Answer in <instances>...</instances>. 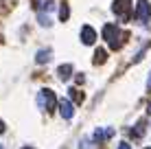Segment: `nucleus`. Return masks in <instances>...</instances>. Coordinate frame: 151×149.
<instances>
[{
    "mask_svg": "<svg viewBox=\"0 0 151 149\" xmlns=\"http://www.w3.org/2000/svg\"><path fill=\"white\" fill-rule=\"evenodd\" d=\"M136 18L140 20L142 24H147V20H149V15H151V4L147 2V0H140L138 2V7H136Z\"/></svg>",
    "mask_w": 151,
    "mask_h": 149,
    "instance_id": "obj_4",
    "label": "nucleus"
},
{
    "mask_svg": "<svg viewBox=\"0 0 151 149\" xmlns=\"http://www.w3.org/2000/svg\"><path fill=\"white\" fill-rule=\"evenodd\" d=\"M81 40H83V44H94V40H96V31L90 27V24H86V27H81Z\"/></svg>",
    "mask_w": 151,
    "mask_h": 149,
    "instance_id": "obj_5",
    "label": "nucleus"
},
{
    "mask_svg": "<svg viewBox=\"0 0 151 149\" xmlns=\"http://www.w3.org/2000/svg\"><path fill=\"white\" fill-rule=\"evenodd\" d=\"M50 55H53L50 50H40L37 57H35V61H37V64H44V61H48V59H50Z\"/></svg>",
    "mask_w": 151,
    "mask_h": 149,
    "instance_id": "obj_9",
    "label": "nucleus"
},
{
    "mask_svg": "<svg viewBox=\"0 0 151 149\" xmlns=\"http://www.w3.org/2000/svg\"><path fill=\"white\" fill-rule=\"evenodd\" d=\"M57 77H59V81H68L70 77H72V66L70 64L59 66V68H57Z\"/></svg>",
    "mask_w": 151,
    "mask_h": 149,
    "instance_id": "obj_8",
    "label": "nucleus"
},
{
    "mask_svg": "<svg viewBox=\"0 0 151 149\" xmlns=\"http://www.w3.org/2000/svg\"><path fill=\"white\" fill-rule=\"evenodd\" d=\"M79 149H99V145H96L94 140H90V138H86V140L79 145Z\"/></svg>",
    "mask_w": 151,
    "mask_h": 149,
    "instance_id": "obj_11",
    "label": "nucleus"
},
{
    "mask_svg": "<svg viewBox=\"0 0 151 149\" xmlns=\"http://www.w3.org/2000/svg\"><path fill=\"white\" fill-rule=\"evenodd\" d=\"M103 40H107V44H110L112 48H118V46H121L116 24H105V27H103Z\"/></svg>",
    "mask_w": 151,
    "mask_h": 149,
    "instance_id": "obj_3",
    "label": "nucleus"
},
{
    "mask_svg": "<svg viewBox=\"0 0 151 149\" xmlns=\"http://www.w3.org/2000/svg\"><path fill=\"white\" fill-rule=\"evenodd\" d=\"M2 132H4V125H2V121H0V134H2Z\"/></svg>",
    "mask_w": 151,
    "mask_h": 149,
    "instance_id": "obj_19",
    "label": "nucleus"
},
{
    "mask_svg": "<svg viewBox=\"0 0 151 149\" xmlns=\"http://www.w3.org/2000/svg\"><path fill=\"white\" fill-rule=\"evenodd\" d=\"M112 11L121 18V22H127V20L132 18V2H129V0H116Z\"/></svg>",
    "mask_w": 151,
    "mask_h": 149,
    "instance_id": "obj_2",
    "label": "nucleus"
},
{
    "mask_svg": "<svg viewBox=\"0 0 151 149\" xmlns=\"http://www.w3.org/2000/svg\"><path fill=\"white\" fill-rule=\"evenodd\" d=\"M40 7L46 9V11H50V9H53V0H40Z\"/></svg>",
    "mask_w": 151,
    "mask_h": 149,
    "instance_id": "obj_16",
    "label": "nucleus"
},
{
    "mask_svg": "<svg viewBox=\"0 0 151 149\" xmlns=\"http://www.w3.org/2000/svg\"><path fill=\"white\" fill-rule=\"evenodd\" d=\"M0 149H2V147H0Z\"/></svg>",
    "mask_w": 151,
    "mask_h": 149,
    "instance_id": "obj_21",
    "label": "nucleus"
},
{
    "mask_svg": "<svg viewBox=\"0 0 151 149\" xmlns=\"http://www.w3.org/2000/svg\"><path fill=\"white\" fill-rule=\"evenodd\" d=\"M22 149H31V147H22Z\"/></svg>",
    "mask_w": 151,
    "mask_h": 149,
    "instance_id": "obj_20",
    "label": "nucleus"
},
{
    "mask_svg": "<svg viewBox=\"0 0 151 149\" xmlns=\"http://www.w3.org/2000/svg\"><path fill=\"white\" fill-rule=\"evenodd\" d=\"M68 92H70V99H75L77 103H81V101H83V92H79L77 88H70Z\"/></svg>",
    "mask_w": 151,
    "mask_h": 149,
    "instance_id": "obj_10",
    "label": "nucleus"
},
{
    "mask_svg": "<svg viewBox=\"0 0 151 149\" xmlns=\"http://www.w3.org/2000/svg\"><path fill=\"white\" fill-rule=\"evenodd\" d=\"M118 149H132V147H129V143H121V145H118Z\"/></svg>",
    "mask_w": 151,
    "mask_h": 149,
    "instance_id": "obj_17",
    "label": "nucleus"
},
{
    "mask_svg": "<svg viewBox=\"0 0 151 149\" xmlns=\"http://www.w3.org/2000/svg\"><path fill=\"white\" fill-rule=\"evenodd\" d=\"M103 61H105V50L99 48L96 53H94V64H103Z\"/></svg>",
    "mask_w": 151,
    "mask_h": 149,
    "instance_id": "obj_12",
    "label": "nucleus"
},
{
    "mask_svg": "<svg viewBox=\"0 0 151 149\" xmlns=\"http://www.w3.org/2000/svg\"><path fill=\"white\" fill-rule=\"evenodd\" d=\"M68 15H70L68 4H61V9H59V18H61V20H68Z\"/></svg>",
    "mask_w": 151,
    "mask_h": 149,
    "instance_id": "obj_14",
    "label": "nucleus"
},
{
    "mask_svg": "<svg viewBox=\"0 0 151 149\" xmlns=\"http://www.w3.org/2000/svg\"><path fill=\"white\" fill-rule=\"evenodd\" d=\"M37 103H40V107H42V110H46V112L55 110V105H57L55 92H53V90H42L40 94H37Z\"/></svg>",
    "mask_w": 151,
    "mask_h": 149,
    "instance_id": "obj_1",
    "label": "nucleus"
},
{
    "mask_svg": "<svg viewBox=\"0 0 151 149\" xmlns=\"http://www.w3.org/2000/svg\"><path fill=\"white\" fill-rule=\"evenodd\" d=\"M40 24H42V27H50V24H53V22H50V18H48V15L40 13Z\"/></svg>",
    "mask_w": 151,
    "mask_h": 149,
    "instance_id": "obj_15",
    "label": "nucleus"
},
{
    "mask_svg": "<svg viewBox=\"0 0 151 149\" xmlns=\"http://www.w3.org/2000/svg\"><path fill=\"white\" fill-rule=\"evenodd\" d=\"M142 134H145V121H140L138 127H136V132H132V136H134V138H140Z\"/></svg>",
    "mask_w": 151,
    "mask_h": 149,
    "instance_id": "obj_13",
    "label": "nucleus"
},
{
    "mask_svg": "<svg viewBox=\"0 0 151 149\" xmlns=\"http://www.w3.org/2000/svg\"><path fill=\"white\" fill-rule=\"evenodd\" d=\"M59 114L64 116L66 121H68V119H72V114H75V110H72V103H70L68 99H64V101H61V103H59Z\"/></svg>",
    "mask_w": 151,
    "mask_h": 149,
    "instance_id": "obj_7",
    "label": "nucleus"
},
{
    "mask_svg": "<svg viewBox=\"0 0 151 149\" xmlns=\"http://www.w3.org/2000/svg\"><path fill=\"white\" fill-rule=\"evenodd\" d=\"M147 88H151V73H149V77H147Z\"/></svg>",
    "mask_w": 151,
    "mask_h": 149,
    "instance_id": "obj_18",
    "label": "nucleus"
},
{
    "mask_svg": "<svg viewBox=\"0 0 151 149\" xmlns=\"http://www.w3.org/2000/svg\"><path fill=\"white\" fill-rule=\"evenodd\" d=\"M114 136V130L112 127H105V130H101V127H99V130L94 132V136H92V140L94 143H103V140H107V138H112Z\"/></svg>",
    "mask_w": 151,
    "mask_h": 149,
    "instance_id": "obj_6",
    "label": "nucleus"
}]
</instances>
